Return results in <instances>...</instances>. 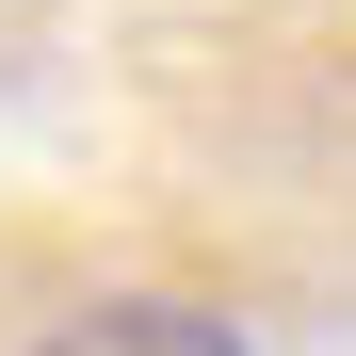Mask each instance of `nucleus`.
Returning <instances> with one entry per match:
<instances>
[{"label": "nucleus", "instance_id": "f257e3e1", "mask_svg": "<svg viewBox=\"0 0 356 356\" xmlns=\"http://www.w3.org/2000/svg\"><path fill=\"white\" fill-rule=\"evenodd\" d=\"M33 356H259L227 308H195V291H113V308H65Z\"/></svg>", "mask_w": 356, "mask_h": 356}]
</instances>
